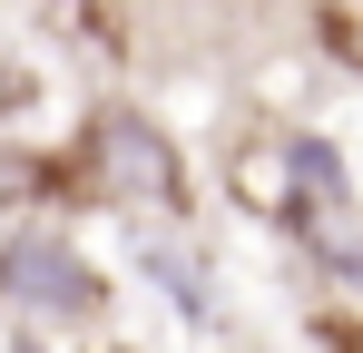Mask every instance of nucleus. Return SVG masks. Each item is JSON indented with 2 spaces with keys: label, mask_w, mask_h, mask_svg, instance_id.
<instances>
[{
  "label": "nucleus",
  "mask_w": 363,
  "mask_h": 353,
  "mask_svg": "<svg viewBox=\"0 0 363 353\" xmlns=\"http://www.w3.org/2000/svg\"><path fill=\"white\" fill-rule=\"evenodd\" d=\"M69 186H89V196H118V206H177V157H167V138L147 128V118L108 108L99 128H89V147H79V167H69Z\"/></svg>",
  "instance_id": "nucleus-1"
},
{
  "label": "nucleus",
  "mask_w": 363,
  "mask_h": 353,
  "mask_svg": "<svg viewBox=\"0 0 363 353\" xmlns=\"http://www.w3.org/2000/svg\"><path fill=\"white\" fill-rule=\"evenodd\" d=\"M50 186H69V176H60V167H40V157H20V147H0V216L40 206Z\"/></svg>",
  "instance_id": "nucleus-2"
},
{
  "label": "nucleus",
  "mask_w": 363,
  "mask_h": 353,
  "mask_svg": "<svg viewBox=\"0 0 363 353\" xmlns=\"http://www.w3.org/2000/svg\"><path fill=\"white\" fill-rule=\"evenodd\" d=\"M30 99H40V79L20 69V50H10V30H0V118H10V108H30Z\"/></svg>",
  "instance_id": "nucleus-3"
},
{
  "label": "nucleus",
  "mask_w": 363,
  "mask_h": 353,
  "mask_svg": "<svg viewBox=\"0 0 363 353\" xmlns=\"http://www.w3.org/2000/svg\"><path fill=\"white\" fill-rule=\"evenodd\" d=\"M324 30H334V50L363 69V0H324Z\"/></svg>",
  "instance_id": "nucleus-4"
}]
</instances>
